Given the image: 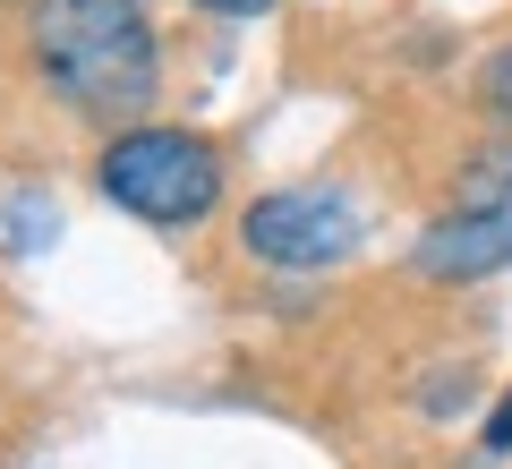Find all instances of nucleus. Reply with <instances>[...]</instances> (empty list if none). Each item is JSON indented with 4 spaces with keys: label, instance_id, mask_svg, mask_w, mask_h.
Instances as JSON below:
<instances>
[{
    "label": "nucleus",
    "instance_id": "nucleus-1",
    "mask_svg": "<svg viewBox=\"0 0 512 469\" xmlns=\"http://www.w3.org/2000/svg\"><path fill=\"white\" fill-rule=\"evenodd\" d=\"M26 69L60 111L94 128L146 120L163 94L154 0H26Z\"/></svg>",
    "mask_w": 512,
    "mask_h": 469
},
{
    "label": "nucleus",
    "instance_id": "nucleus-2",
    "mask_svg": "<svg viewBox=\"0 0 512 469\" xmlns=\"http://www.w3.org/2000/svg\"><path fill=\"white\" fill-rule=\"evenodd\" d=\"M94 197L120 205L146 231L180 239V231H205L222 214V197H231V154L205 128L128 120V128H103V145H94Z\"/></svg>",
    "mask_w": 512,
    "mask_h": 469
},
{
    "label": "nucleus",
    "instance_id": "nucleus-3",
    "mask_svg": "<svg viewBox=\"0 0 512 469\" xmlns=\"http://www.w3.org/2000/svg\"><path fill=\"white\" fill-rule=\"evenodd\" d=\"M367 248V205L333 180H282L239 205V256L265 273H333Z\"/></svg>",
    "mask_w": 512,
    "mask_h": 469
},
{
    "label": "nucleus",
    "instance_id": "nucleus-4",
    "mask_svg": "<svg viewBox=\"0 0 512 469\" xmlns=\"http://www.w3.org/2000/svg\"><path fill=\"white\" fill-rule=\"evenodd\" d=\"M512 265V205H453L444 222H427L410 239V273L436 290H470V282H495Z\"/></svg>",
    "mask_w": 512,
    "mask_h": 469
},
{
    "label": "nucleus",
    "instance_id": "nucleus-5",
    "mask_svg": "<svg viewBox=\"0 0 512 469\" xmlns=\"http://www.w3.org/2000/svg\"><path fill=\"white\" fill-rule=\"evenodd\" d=\"M453 205H512V128L478 137L453 163Z\"/></svg>",
    "mask_w": 512,
    "mask_h": 469
},
{
    "label": "nucleus",
    "instance_id": "nucleus-6",
    "mask_svg": "<svg viewBox=\"0 0 512 469\" xmlns=\"http://www.w3.org/2000/svg\"><path fill=\"white\" fill-rule=\"evenodd\" d=\"M470 86H478V111H487L495 128H512V43H495V52L478 60Z\"/></svg>",
    "mask_w": 512,
    "mask_h": 469
},
{
    "label": "nucleus",
    "instance_id": "nucleus-7",
    "mask_svg": "<svg viewBox=\"0 0 512 469\" xmlns=\"http://www.w3.org/2000/svg\"><path fill=\"white\" fill-rule=\"evenodd\" d=\"M478 452H487V461H512V384L487 401V418H478Z\"/></svg>",
    "mask_w": 512,
    "mask_h": 469
},
{
    "label": "nucleus",
    "instance_id": "nucleus-8",
    "mask_svg": "<svg viewBox=\"0 0 512 469\" xmlns=\"http://www.w3.org/2000/svg\"><path fill=\"white\" fill-rule=\"evenodd\" d=\"M188 9H205V18H231V26H248V18H274V0H188Z\"/></svg>",
    "mask_w": 512,
    "mask_h": 469
}]
</instances>
